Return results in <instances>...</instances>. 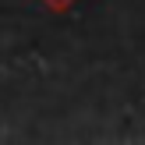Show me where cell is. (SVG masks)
I'll return each instance as SVG.
<instances>
[{
	"instance_id": "6da1fadb",
	"label": "cell",
	"mask_w": 145,
	"mask_h": 145,
	"mask_svg": "<svg viewBox=\"0 0 145 145\" xmlns=\"http://www.w3.org/2000/svg\"><path fill=\"white\" fill-rule=\"evenodd\" d=\"M46 4H50V7H53V11H64V7H67V4H71V0H46Z\"/></svg>"
}]
</instances>
